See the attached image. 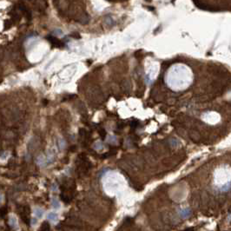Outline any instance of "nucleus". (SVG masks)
Wrapping results in <instances>:
<instances>
[{
    "label": "nucleus",
    "instance_id": "obj_1",
    "mask_svg": "<svg viewBox=\"0 0 231 231\" xmlns=\"http://www.w3.org/2000/svg\"><path fill=\"white\" fill-rule=\"evenodd\" d=\"M47 40H48L50 43L51 44L53 47H57V48H61V47H63L64 44H63V41H61L57 38V37H54V36H51V35H49L46 37Z\"/></svg>",
    "mask_w": 231,
    "mask_h": 231
},
{
    "label": "nucleus",
    "instance_id": "obj_2",
    "mask_svg": "<svg viewBox=\"0 0 231 231\" xmlns=\"http://www.w3.org/2000/svg\"><path fill=\"white\" fill-rule=\"evenodd\" d=\"M21 217L22 219L24 221V223L27 224V223H30V210H29L28 207H24L23 209L21 210Z\"/></svg>",
    "mask_w": 231,
    "mask_h": 231
},
{
    "label": "nucleus",
    "instance_id": "obj_3",
    "mask_svg": "<svg viewBox=\"0 0 231 231\" xmlns=\"http://www.w3.org/2000/svg\"><path fill=\"white\" fill-rule=\"evenodd\" d=\"M48 219L50 221H52V222L57 221V215L55 214V213H50L48 215Z\"/></svg>",
    "mask_w": 231,
    "mask_h": 231
},
{
    "label": "nucleus",
    "instance_id": "obj_4",
    "mask_svg": "<svg viewBox=\"0 0 231 231\" xmlns=\"http://www.w3.org/2000/svg\"><path fill=\"white\" fill-rule=\"evenodd\" d=\"M35 214H36V215H37L38 218H41V217L43 216V210H41L40 208H36V209H35Z\"/></svg>",
    "mask_w": 231,
    "mask_h": 231
},
{
    "label": "nucleus",
    "instance_id": "obj_5",
    "mask_svg": "<svg viewBox=\"0 0 231 231\" xmlns=\"http://www.w3.org/2000/svg\"><path fill=\"white\" fill-rule=\"evenodd\" d=\"M41 229H42V231H50V225L47 223H43Z\"/></svg>",
    "mask_w": 231,
    "mask_h": 231
},
{
    "label": "nucleus",
    "instance_id": "obj_6",
    "mask_svg": "<svg viewBox=\"0 0 231 231\" xmlns=\"http://www.w3.org/2000/svg\"><path fill=\"white\" fill-rule=\"evenodd\" d=\"M65 142H64V140L62 139V140H59V143H58V146H59V149H63L64 147H65Z\"/></svg>",
    "mask_w": 231,
    "mask_h": 231
},
{
    "label": "nucleus",
    "instance_id": "obj_7",
    "mask_svg": "<svg viewBox=\"0 0 231 231\" xmlns=\"http://www.w3.org/2000/svg\"><path fill=\"white\" fill-rule=\"evenodd\" d=\"M1 200H2V196H0V202H1Z\"/></svg>",
    "mask_w": 231,
    "mask_h": 231
}]
</instances>
